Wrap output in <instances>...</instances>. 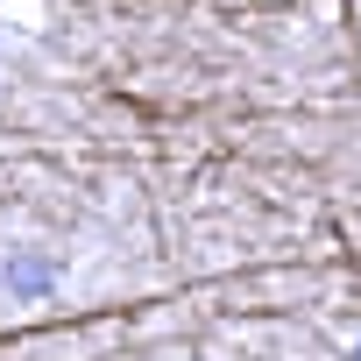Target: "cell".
I'll return each instance as SVG.
<instances>
[{"label":"cell","instance_id":"cell-1","mask_svg":"<svg viewBox=\"0 0 361 361\" xmlns=\"http://www.w3.org/2000/svg\"><path fill=\"white\" fill-rule=\"evenodd\" d=\"M0 283H8V298H43V290L57 283V262H43V255H15Z\"/></svg>","mask_w":361,"mask_h":361},{"label":"cell","instance_id":"cell-2","mask_svg":"<svg viewBox=\"0 0 361 361\" xmlns=\"http://www.w3.org/2000/svg\"><path fill=\"white\" fill-rule=\"evenodd\" d=\"M354 361H361V340H354Z\"/></svg>","mask_w":361,"mask_h":361}]
</instances>
